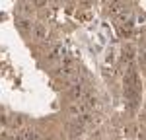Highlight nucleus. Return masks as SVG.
I'll list each match as a JSON object with an SVG mask.
<instances>
[{"instance_id": "obj_1", "label": "nucleus", "mask_w": 146, "mask_h": 140, "mask_svg": "<svg viewBox=\"0 0 146 140\" xmlns=\"http://www.w3.org/2000/svg\"><path fill=\"white\" fill-rule=\"evenodd\" d=\"M82 95H84V86H82L80 80H78V82H74V84L70 86V97H72L74 101H80Z\"/></svg>"}, {"instance_id": "obj_3", "label": "nucleus", "mask_w": 146, "mask_h": 140, "mask_svg": "<svg viewBox=\"0 0 146 140\" xmlns=\"http://www.w3.org/2000/svg\"><path fill=\"white\" fill-rule=\"evenodd\" d=\"M33 37L37 39V41H43V39H47V29L45 25H41V23H37V25H33Z\"/></svg>"}, {"instance_id": "obj_6", "label": "nucleus", "mask_w": 146, "mask_h": 140, "mask_svg": "<svg viewBox=\"0 0 146 140\" xmlns=\"http://www.w3.org/2000/svg\"><path fill=\"white\" fill-rule=\"evenodd\" d=\"M140 62L146 66V47H142V51H140Z\"/></svg>"}, {"instance_id": "obj_4", "label": "nucleus", "mask_w": 146, "mask_h": 140, "mask_svg": "<svg viewBox=\"0 0 146 140\" xmlns=\"http://www.w3.org/2000/svg\"><path fill=\"white\" fill-rule=\"evenodd\" d=\"M23 138L25 140H41V134L35 128H25L23 130Z\"/></svg>"}, {"instance_id": "obj_7", "label": "nucleus", "mask_w": 146, "mask_h": 140, "mask_svg": "<svg viewBox=\"0 0 146 140\" xmlns=\"http://www.w3.org/2000/svg\"><path fill=\"white\" fill-rule=\"evenodd\" d=\"M4 125H6V119H4V117H0V127H4Z\"/></svg>"}, {"instance_id": "obj_5", "label": "nucleus", "mask_w": 146, "mask_h": 140, "mask_svg": "<svg viewBox=\"0 0 146 140\" xmlns=\"http://www.w3.org/2000/svg\"><path fill=\"white\" fill-rule=\"evenodd\" d=\"M20 29H22V31H27V29H29V22L22 20V22H20Z\"/></svg>"}, {"instance_id": "obj_2", "label": "nucleus", "mask_w": 146, "mask_h": 140, "mask_svg": "<svg viewBox=\"0 0 146 140\" xmlns=\"http://www.w3.org/2000/svg\"><path fill=\"white\" fill-rule=\"evenodd\" d=\"M68 130H70V136H72V138H80L82 132H84V125H82L80 121H74V123H70Z\"/></svg>"}]
</instances>
